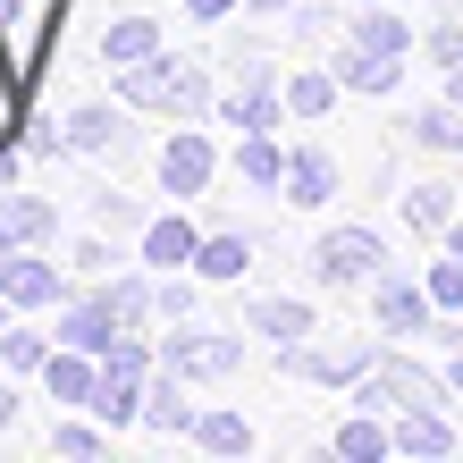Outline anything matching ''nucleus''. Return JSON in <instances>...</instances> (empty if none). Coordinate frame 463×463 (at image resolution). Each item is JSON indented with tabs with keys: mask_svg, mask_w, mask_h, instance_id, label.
<instances>
[{
	"mask_svg": "<svg viewBox=\"0 0 463 463\" xmlns=\"http://www.w3.org/2000/svg\"><path fill=\"white\" fill-rule=\"evenodd\" d=\"M118 93L135 101V110H203V68H185V60H135L118 68Z\"/></svg>",
	"mask_w": 463,
	"mask_h": 463,
	"instance_id": "obj_1",
	"label": "nucleus"
},
{
	"mask_svg": "<svg viewBox=\"0 0 463 463\" xmlns=\"http://www.w3.org/2000/svg\"><path fill=\"white\" fill-rule=\"evenodd\" d=\"M160 363H169V379H228L244 363L236 337H211V329H177L169 345H160Z\"/></svg>",
	"mask_w": 463,
	"mask_h": 463,
	"instance_id": "obj_2",
	"label": "nucleus"
},
{
	"mask_svg": "<svg viewBox=\"0 0 463 463\" xmlns=\"http://www.w3.org/2000/svg\"><path fill=\"white\" fill-rule=\"evenodd\" d=\"M320 279H329V287H354V279H371V269L379 261H388V253H379V236L371 228H337V236H320Z\"/></svg>",
	"mask_w": 463,
	"mask_h": 463,
	"instance_id": "obj_3",
	"label": "nucleus"
},
{
	"mask_svg": "<svg viewBox=\"0 0 463 463\" xmlns=\"http://www.w3.org/2000/svg\"><path fill=\"white\" fill-rule=\"evenodd\" d=\"M51 228H60V220H51L43 194H17V185L0 194V253H43Z\"/></svg>",
	"mask_w": 463,
	"mask_h": 463,
	"instance_id": "obj_4",
	"label": "nucleus"
},
{
	"mask_svg": "<svg viewBox=\"0 0 463 463\" xmlns=\"http://www.w3.org/2000/svg\"><path fill=\"white\" fill-rule=\"evenodd\" d=\"M0 295L9 304H60V269L43 253H0Z\"/></svg>",
	"mask_w": 463,
	"mask_h": 463,
	"instance_id": "obj_5",
	"label": "nucleus"
},
{
	"mask_svg": "<svg viewBox=\"0 0 463 463\" xmlns=\"http://www.w3.org/2000/svg\"><path fill=\"white\" fill-rule=\"evenodd\" d=\"M144 371H127V363H101V379H93V413L101 421H144V388H135Z\"/></svg>",
	"mask_w": 463,
	"mask_h": 463,
	"instance_id": "obj_6",
	"label": "nucleus"
},
{
	"mask_svg": "<svg viewBox=\"0 0 463 463\" xmlns=\"http://www.w3.org/2000/svg\"><path fill=\"white\" fill-rule=\"evenodd\" d=\"M203 177H211V144H203V135H169V152H160V185H169V194H194Z\"/></svg>",
	"mask_w": 463,
	"mask_h": 463,
	"instance_id": "obj_7",
	"label": "nucleus"
},
{
	"mask_svg": "<svg viewBox=\"0 0 463 463\" xmlns=\"http://www.w3.org/2000/svg\"><path fill=\"white\" fill-rule=\"evenodd\" d=\"M371 404L379 396H396V404H430V396H439V379H430V371H413V363H396V354H388V363H379L371 371V388H363Z\"/></svg>",
	"mask_w": 463,
	"mask_h": 463,
	"instance_id": "obj_8",
	"label": "nucleus"
},
{
	"mask_svg": "<svg viewBox=\"0 0 463 463\" xmlns=\"http://www.w3.org/2000/svg\"><path fill=\"white\" fill-rule=\"evenodd\" d=\"M60 337H68V345H85V354H110L127 329H118V312H110V304H76V312L60 320Z\"/></svg>",
	"mask_w": 463,
	"mask_h": 463,
	"instance_id": "obj_9",
	"label": "nucleus"
},
{
	"mask_svg": "<svg viewBox=\"0 0 463 463\" xmlns=\"http://www.w3.org/2000/svg\"><path fill=\"white\" fill-rule=\"evenodd\" d=\"M152 51H160V25L152 17H118L110 34H101V60H110V68H135V60H152Z\"/></svg>",
	"mask_w": 463,
	"mask_h": 463,
	"instance_id": "obj_10",
	"label": "nucleus"
},
{
	"mask_svg": "<svg viewBox=\"0 0 463 463\" xmlns=\"http://www.w3.org/2000/svg\"><path fill=\"white\" fill-rule=\"evenodd\" d=\"M194 253H203V236L185 228V220H152L144 228V261L152 269H177V261H194Z\"/></svg>",
	"mask_w": 463,
	"mask_h": 463,
	"instance_id": "obj_11",
	"label": "nucleus"
},
{
	"mask_svg": "<svg viewBox=\"0 0 463 463\" xmlns=\"http://www.w3.org/2000/svg\"><path fill=\"white\" fill-rule=\"evenodd\" d=\"M93 379H101V371H85V345H76V354H51V363H43V388L68 396V404H93Z\"/></svg>",
	"mask_w": 463,
	"mask_h": 463,
	"instance_id": "obj_12",
	"label": "nucleus"
},
{
	"mask_svg": "<svg viewBox=\"0 0 463 463\" xmlns=\"http://www.w3.org/2000/svg\"><path fill=\"white\" fill-rule=\"evenodd\" d=\"M363 363H371V345H320V354H295V371H304V379H329V388H345Z\"/></svg>",
	"mask_w": 463,
	"mask_h": 463,
	"instance_id": "obj_13",
	"label": "nucleus"
},
{
	"mask_svg": "<svg viewBox=\"0 0 463 463\" xmlns=\"http://www.w3.org/2000/svg\"><path fill=\"white\" fill-rule=\"evenodd\" d=\"M244 329H261L269 345H295V337L312 329V312L304 304H253V312H244Z\"/></svg>",
	"mask_w": 463,
	"mask_h": 463,
	"instance_id": "obj_14",
	"label": "nucleus"
},
{
	"mask_svg": "<svg viewBox=\"0 0 463 463\" xmlns=\"http://www.w3.org/2000/svg\"><path fill=\"white\" fill-rule=\"evenodd\" d=\"M287 185H295V203H329V194H337V169H329L320 152H295V160H287Z\"/></svg>",
	"mask_w": 463,
	"mask_h": 463,
	"instance_id": "obj_15",
	"label": "nucleus"
},
{
	"mask_svg": "<svg viewBox=\"0 0 463 463\" xmlns=\"http://www.w3.org/2000/svg\"><path fill=\"white\" fill-rule=\"evenodd\" d=\"M421 320H430V304H421L413 287H379V329H396V337H413Z\"/></svg>",
	"mask_w": 463,
	"mask_h": 463,
	"instance_id": "obj_16",
	"label": "nucleus"
},
{
	"mask_svg": "<svg viewBox=\"0 0 463 463\" xmlns=\"http://www.w3.org/2000/svg\"><path fill=\"white\" fill-rule=\"evenodd\" d=\"M345 85L388 93V85H396V60H388V51H363V43H354V51H345Z\"/></svg>",
	"mask_w": 463,
	"mask_h": 463,
	"instance_id": "obj_17",
	"label": "nucleus"
},
{
	"mask_svg": "<svg viewBox=\"0 0 463 463\" xmlns=\"http://www.w3.org/2000/svg\"><path fill=\"white\" fill-rule=\"evenodd\" d=\"M118 135H127V127H118L110 110H76V118H68V144H76V152H110Z\"/></svg>",
	"mask_w": 463,
	"mask_h": 463,
	"instance_id": "obj_18",
	"label": "nucleus"
},
{
	"mask_svg": "<svg viewBox=\"0 0 463 463\" xmlns=\"http://www.w3.org/2000/svg\"><path fill=\"white\" fill-rule=\"evenodd\" d=\"M203 279H244V236H211L203 253H194Z\"/></svg>",
	"mask_w": 463,
	"mask_h": 463,
	"instance_id": "obj_19",
	"label": "nucleus"
},
{
	"mask_svg": "<svg viewBox=\"0 0 463 463\" xmlns=\"http://www.w3.org/2000/svg\"><path fill=\"white\" fill-rule=\"evenodd\" d=\"M396 447H413V455H447V421H430L421 404H413V413L396 421Z\"/></svg>",
	"mask_w": 463,
	"mask_h": 463,
	"instance_id": "obj_20",
	"label": "nucleus"
},
{
	"mask_svg": "<svg viewBox=\"0 0 463 463\" xmlns=\"http://www.w3.org/2000/svg\"><path fill=\"white\" fill-rule=\"evenodd\" d=\"M388 447H396V439H388L379 421H345V430H337V455H354V463H379Z\"/></svg>",
	"mask_w": 463,
	"mask_h": 463,
	"instance_id": "obj_21",
	"label": "nucleus"
},
{
	"mask_svg": "<svg viewBox=\"0 0 463 463\" xmlns=\"http://www.w3.org/2000/svg\"><path fill=\"white\" fill-rule=\"evenodd\" d=\"M413 135H421L430 152H463V110H421Z\"/></svg>",
	"mask_w": 463,
	"mask_h": 463,
	"instance_id": "obj_22",
	"label": "nucleus"
},
{
	"mask_svg": "<svg viewBox=\"0 0 463 463\" xmlns=\"http://www.w3.org/2000/svg\"><path fill=\"white\" fill-rule=\"evenodd\" d=\"M236 169L253 177V185H269V177H287V160H279V144H269V135H244V152H236Z\"/></svg>",
	"mask_w": 463,
	"mask_h": 463,
	"instance_id": "obj_23",
	"label": "nucleus"
},
{
	"mask_svg": "<svg viewBox=\"0 0 463 463\" xmlns=\"http://www.w3.org/2000/svg\"><path fill=\"white\" fill-rule=\"evenodd\" d=\"M144 421H152V430H194V404H185L177 388H152V396H144Z\"/></svg>",
	"mask_w": 463,
	"mask_h": 463,
	"instance_id": "obj_24",
	"label": "nucleus"
},
{
	"mask_svg": "<svg viewBox=\"0 0 463 463\" xmlns=\"http://www.w3.org/2000/svg\"><path fill=\"white\" fill-rule=\"evenodd\" d=\"M194 439H203V447H220V455H236L244 439H253V430H244L236 413H194Z\"/></svg>",
	"mask_w": 463,
	"mask_h": 463,
	"instance_id": "obj_25",
	"label": "nucleus"
},
{
	"mask_svg": "<svg viewBox=\"0 0 463 463\" xmlns=\"http://www.w3.org/2000/svg\"><path fill=\"white\" fill-rule=\"evenodd\" d=\"M329 101H337V85H329V76H295V85H287V110H295V118H320Z\"/></svg>",
	"mask_w": 463,
	"mask_h": 463,
	"instance_id": "obj_26",
	"label": "nucleus"
},
{
	"mask_svg": "<svg viewBox=\"0 0 463 463\" xmlns=\"http://www.w3.org/2000/svg\"><path fill=\"white\" fill-rule=\"evenodd\" d=\"M0 363H9V371H43L51 354H43V337H34V329H0Z\"/></svg>",
	"mask_w": 463,
	"mask_h": 463,
	"instance_id": "obj_27",
	"label": "nucleus"
},
{
	"mask_svg": "<svg viewBox=\"0 0 463 463\" xmlns=\"http://www.w3.org/2000/svg\"><path fill=\"white\" fill-rule=\"evenodd\" d=\"M101 304H110V312H118V329H135V320H144V312H152V287H144V279H118L110 295H101Z\"/></svg>",
	"mask_w": 463,
	"mask_h": 463,
	"instance_id": "obj_28",
	"label": "nucleus"
},
{
	"mask_svg": "<svg viewBox=\"0 0 463 463\" xmlns=\"http://www.w3.org/2000/svg\"><path fill=\"white\" fill-rule=\"evenodd\" d=\"M404 211H413V228H430V236L447 228V194H439V185H413V203H404Z\"/></svg>",
	"mask_w": 463,
	"mask_h": 463,
	"instance_id": "obj_29",
	"label": "nucleus"
},
{
	"mask_svg": "<svg viewBox=\"0 0 463 463\" xmlns=\"http://www.w3.org/2000/svg\"><path fill=\"white\" fill-rule=\"evenodd\" d=\"M354 43H363V51H388V60H396V51H404V25H396V17H363V34H354Z\"/></svg>",
	"mask_w": 463,
	"mask_h": 463,
	"instance_id": "obj_30",
	"label": "nucleus"
},
{
	"mask_svg": "<svg viewBox=\"0 0 463 463\" xmlns=\"http://www.w3.org/2000/svg\"><path fill=\"white\" fill-rule=\"evenodd\" d=\"M228 118H236L244 135H261V127L279 118V110H269V93H236V101H228Z\"/></svg>",
	"mask_w": 463,
	"mask_h": 463,
	"instance_id": "obj_31",
	"label": "nucleus"
},
{
	"mask_svg": "<svg viewBox=\"0 0 463 463\" xmlns=\"http://www.w3.org/2000/svg\"><path fill=\"white\" fill-rule=\"evenodd\" d=\"M430 304H463V261H439V269H430Z\"/></svg>",
	"mask_w": 463,
	"mask_h": 463,
	"instance_id": "obj_32",
	"label": "nucleus"
},
{
	"mask_svg": "<svg viewBox=\"0 0 463 463\" xmlns=\"http://www.w3.org/2000/svg\"><path fill=\"white\" fill-rule=\"evenodd\" d=\"M17 93H25V76H9V60H0V144L17 135Z\"/></svg>",
	"mask_w": 463,
	"mask_h": 463,
	"instance_id": "obj_33",
	"label": "nucleus"
},
{
	"mask_svg": "<svg viewBox=\"0 0 463 463\" xmlns=\"http://www.w3.org/2000/svg\"><path fill=\"white\" fill-rule=\"evenodd\" d=\"M430 60H439V68H463V25H439V34H430Z\"/></svg>",
	"mask_w": 463,
	"mask_h": 463,
	"instance_id": "obj_34",
	"label": "nucleus"
},
{
	"mask_svg": "<svg viewBox=\"0 0 463 463\" xmlns=\"http://www.w3.org/2000/svg\"><path fill=\"white\" fill-rule=\"evenodd\" d=\"M51 447H60V455H101V439H93V430H76V421H68V430H60Z\"/></svg>",
	"mask_w": 463,
	"mask_h": 463,
	"instance_id": "obj_35",
	"label": "nucleus"
},
{
	"mask_svg": "<svg viewBox=\"0 0 463 463\" xmlns=\"http://www.w3.org/2000/svg\"><path fill=\"white\" fill-rule=\"evenodd\" d=\"M185 9H194V17H228L236 0H185Z\"/></svg>",
	"mask_w": 463,
	"mask_h": 463,
	"instance_id": "obj_36",
	"label": "nucleus"
},
{
	"mask_svg": "<svg viewBox=\"0 0 463 463\" xmlns=\"http://www.w3.org/2000/svg\"><path fill=\"white\" fill-rule=\"evenodd\" d=\"M9 185H17V169H9V152H0V194H9Z\"/></svg>",
	"mask_w": 463,
	"mask_h": 463,
	"instance_id": "obj_37",
	"label": "nucleus"
},
{
	"mask_svg": "<svg viewBox=\"0 0 463 463\" xmlns=\"http://www.w3.org/2000/svg\"><path fill=\"white\" fill-rule=\"evenodd\" d=\"M9 413H17V396H9V388H0V421H9Z\"/></svg>",
	"mask_w": 463,
	"mask_h": 463,
	"instance_id": "obj_38",
	"label": "nucleus"
},
{
	"mask_svg": "<svg viewBox=\"0 0 463 463\" xmlns=\"http://www.w3.org/2000/svg\"><path fill=\"white\" fill-rule=\"evenodd\" d=\"M447 76H455V101H463V68H447Z\"/></svg>",
	"mask_w": 463,
	"mask_h": 463,
	"instance_id": "obj_39",
	"label": "nucleus"
},
{
	"mask_svg": "<svg viewBox=\"0 0 463 463\" xmlns=\"http://www.w3.org/2000/svg\"><path fill=\"white\" fill-rule=\"evenodd\" d=\"M253 9H287V0H253Z\"/></svg>",
	"mask_w": 463,
	"mask_h": 463,
	"instance_id": "obj_40",
	"label": "nucleus"
},
{
	"mask_svg": "<svg viewBox=\"0 0 463 463\" xmlns=\"http://www.w3.org/2000/svg\"><path fill=\"white\" fill-rule=\"evenodd\" d=\"M447 379H455V388H463V363H455V371H447Z\"/></svg>",
	"mask_w": 463,
	"mask_h": 463,
	"instance_id": "obj_41",
	"label": "nucleus"
}]
</instances>
